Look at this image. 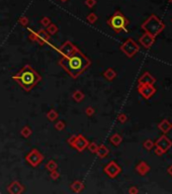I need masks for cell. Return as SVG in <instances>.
<instances>
[{
	"mask_svg": "<svg viewBox=\"0 0 172 194\" xmlns=\"http://www.w3.org/2000/svg\"><path fill=\"white\" fill-rule=\"evenodd\" d=\"M59 65L68 73L70 77L77 78L91 65V61L82 52L77 50L73 55L61 58Z\"/></svg>",
	"mask_w": 172,
	"mask_h": 194,
	"instance_id": "obj_1",
	"label": "cell"
},
{
	"mask_svg": "<svg viewBox=\"0 0 172 194\" xmlns=\"http://www.w3.org/2000/svg\"><path fill=\"white\" fill-rule=\"evenodd\" d=\"M12 79L27 92H30L36 85L42 81V76L30 65H24Z\"/></svg>",
	"mask_w": 172,
	"mask_h": 194,
	"instance_id": "obj_2",
	"label": "cell"
},
{
	"mask_svg": "<svg viewBox=\"0 0 172 194\" xmlns=\"http://www.w3.org/2000/svg\"><path fill=\"white\" fill-rule=\"evenodd\" d=\"M107 24L108 27L112 28V30H114L117 34H119L122 30L124 32H128V27L129 24V19L126 16L122 14L121 11H115L114 15H112L107 19Z\"/></svg>",
	"mask_w": 172,
	"mask_h": 194,
	"instance_id": "obj_3",
	"label": "cell"
},
{
	"mask_svg": "<svg viewBox=\"0 0 172 194\" xmlns=\"http://www.w3.org/2000/svg\"><path fill=\"white\" fill-rule=\"evenodd\" d=\"M164 27H165L164 23L155 14H152L142 24V28L145 30V32L152 34L155 37L159 34H161V32L164 29Z\"/></svg>",
	"mask_w": 172,
	"mask_h": 194,
	"instance_id": "obj_4",
	"label": "cell"
},
{
	"mask_svg": "<svg viewBox=\"0 0 172 194\" xmlns=\"http://www.w3.org/2000/svg\"><path fill=\"white\" fill-rule=\"evenodd\" d=\"M121 51L128 58H133L140 51V47H139V45L133 39H128L121 46Z\"/></svg>",
	"mask_w": 172,
	"mask_h": 194,
	"instance_id": "obj_5",
	"label": "cell"
},
{
	"mask_svg": "<svg viewBox=\"0 0 172 194\" xmlns=\"http://www.w3.org/2000/svg\"><path fill=\"white\" fill-rule=\"evenodd\" d=\"M44 159H45L44 155H42V153H40L37 149H32V150L25 156L27 162L34 168L39 166V165L44 161Z\"/></svg>",
	"mask_w": 172,
	"mask_h": 194,
	"instance_id": "obj_6",
	"label": "cell"
},
{
	"mask_svg": "<svg viewBox=\"0 0 172 194\" xmlns=\"http://www.w3.org/2000/svg\"><path fill=\"white\" fill-rule=\"evenodd\" d=\"M103 171L109 178H115L122 172V168L114 161H110L107 166L103 168Z\"/></svg>",
	"mask_w": 172,
	"mask_h": 194,
	"instance_id": "obj_7",
	"label": "cell"
},
{
	"mask_svg": "<svg viewBox=\"0 0 172 194\" xmlns=\"http://www.w3.org/2000/svg\"><path fill=\"white\" fill-rule=\"evenodd\" d=\"M77 50H79V49L77 48L76 46H74L71 42L67 41V42H65L60 48L57 49V52L59 54H61L63 57H69L73 55Z\"/></svg>",
	"mask_w": 172,
	"mask_h": 194,
	"instance_id": "obj_8",
	"label": "cell"
},
{
	"mask_svg": "<svg viewBox=\"0 0 172 194\" xmlns=\"http://www.w3.org/2000/svg\"><path fill=\"white\" fill-rule=\"evenodd\" d=\"M89 142L87 141V139L84 136H82L81 134H77L76 138H75V141L73 142L72 144V148H74L75 150H77L78 152H83L85 149H87V146H88Z\"/></svg>",
	"mask_w": 172,
	"mask_h": 194,
	"instance_id": "obj_9",
	"label": "cell"
},
{
	"mask_svg": "<svg viewBox=\"0 0 172 194\" xmlns=\"http://www.w3.org/2000/svg\"><path fill=\"white\" fill-rule=\"evenodd\" d=\"M138 91L145 99H149L156 92V88L153 85H138Z\"/></svg>",
	"mask_w": 172,
	"mask_h": 194,
	"instance_id": "obj_10",
	"label": "cell"
},
{
	"mask_svg": "<svg viewBox=\"0 0 172 194\" xmlns=\"http://www.w3.org/2000/svg\"><path fill=\"white\" fill-rule=\"evenodd\" d=\"M154 144H155V147H158V148L162 149L164 152H167V151L172 147V142L165 136V134H163V136L160 137Z\"/></svg>",
	"mask_w": 172,
	"mask_h": 194,
	"instance_id": "obj_11",
	"label": "cell"
},
{
	"mask_svg": "<svg viewBox=\"0 0 172 194\" xmlns=\"http://www.w3.org/2000/svg\"><path fill=\"white\" fill-rule=\"evenodd\" d=\"M139 42H140V44L142 45L145 49H150L155 42V37H153L152 34L146 32V34H144L142 37H140Z\"/></svg>",
	"mask_w": 172,
	"mask_h": 194,
	"instance_id": "obj_12",
	"label": "cell"
},
{
	"mask_svg": "<svg viewBox=\"0 0 172 194\" xmlns=\"http://www.w3.org/2000/svg\"><path fill=\"white\" fill-rule=\"evenodd\" d=\"M155 82H156V79L149 72H146L138 80V85H154Z\"/></svg>",
	"mask_w": 172,
	"mask_h": 194,
	"instance_id": "obj_13",
	"label": "cell"
},
{
	"mask_svg": "<svg viewBox=\"0 0 172 194\" xmlns=\"http://www.w3.org/2000/svg\"><path fill=\"white\" fill-rule=\"evenodd\" d=\"M23 190H24V186L18 181H13L7 188V191L10 194H19L23 192Z\"/></svg>",
	"mask_w": 172,
	"mask_h": 194,
	"instance_id": "obj_14",
	"label": "cell"
},
{
	"mask_svg": "<svg viewBox=\"0 0 172 194\" xmlns=\"http://www.w3.org/2000/svg\"><path fill=\"white\" fill-rule=\"evenodd\" d=\"M150 170H151L150 166L146 162H144V161H141V162L136 166V171L138 172L141 176H145V175H147L150 172Z\"/></svg>",
	"mask_w": 172,
	"mask_h": 194,
	"instance_id": "obj_15",
	"label": "cell"
},
{
	"mask_svg": "<svg viewBox=\"0 0 172 194\" xmlns=\"http://www.w3.org/2000/svg\"><path fill=\"white\" fill-rule=\"evenodd\" d=\"M36 32L37 37H39V39L41 40L42 46L46 44H50V34H48V32L46 29H40Z\"/></svg>",
	"mask_w": 172,
	"mask_h": 194,
	"instance_id": "obj_16",
	"label": "cell"
},
{
	"mask_svg": "<svg viewBox=\"0 0 172 194\" xmlns=\"http://www.w3.org/2000/svg\"><path fill=\"white\" fill-rule=\"evenodd\" d=\"M95 154L99 159H104V158H107L108 156V154H109V150H108V148L107 146L99 145Z\"/></svg>",
	"mask_w": 172,
	"mask_h": 194,
	"instance_id": "obj_17",
	"label": "cell"
},
{
	"mask_svg": "<svg viewBox=\"0 0 172 194\" xmlns=\"http://www.w3.org/2000/svg\"><path fill=\"white\" fill-rule=\"evenodd\" d=\"M158 129H160L163 134H167L172 129V124L168 121V119H163L159 124H158Z\"/></svg>",
	"mask_w": 172,
	"mask_h": 194,
	"instance_id": "obj_18",
	"label": "cell"
},
{
	"mask_svg": "<svg viewBox=\"0 0 172 194\" xmlns=\"http://www.w3.org/2000/svg\"><path fill=\"white\" fill-rule=\"evenodd\" d=\"M70 187H71L72 191H74V192H76V193H79L84 189V183L79 180H76L70 185Z\"/></svg>",
	"mask_w": 172,
	"mask_h": 194,
	"instance_id": "obj_19",
	"label": "cell"
},
{
	"mask_svg": "<svg viewBox=\"0 0 172 194\" xmlns=\"http://www.w3.org/2000/svg\"><path fill=\"white\" fill-rule=\"evenodd\" d=\"M103 77L105 78L108 81H112L115 77H117V72L112 69V68H108L107 70H105L103 72Z\"/></svg>",
	"mask_w": 172,
	"mask_h": 194,
	"instance_id": "obj_20",
	"label": "cell"
},
{
	"mask_svg": "<svg viewBox=\"0 0 172 194\" xmlns=\"http://www.w3.org/2000/svg\"><path fill=\"white\" fill-rule=\"evenodd\" d=\"M109 142H110V143H112L114 147H119V145H121L122 142V138L121 134H112V136L109 138Z\"/></svg>",
	"mask_w": 172,
	"mask_h": 194,
	"instance_id": "obj_21",
	"label": "cell"
},
{
	"mask_svg": "<svg viewBox=\"0 0 172 194\" xmlns=\"http://www.w3.org/2000/svg\"><path fill=\"white\" fill-rule=\"evenodd\" d=\"M27 30H29V32H30V34H29V39L30 40V41L34 42H37V44L41 45V46H42L41 40L39 39V37H37V32H34V30H32V29H30V28H27Z\"/></svg>",
	"mask_w": 172,
	"mask_h": 194,
	"instance_id": "obj_22",
	"label": "cell"
},
{
	"mask_svg": "<svg viewBox=\"0 0 172 194\" xmlns=\"http://www.w3.org/2000/svg\"><path fill=\"white\" fill-rule=\"evenodd\" d=\"M72 97H73V99L76 101V102H81V101H83L85 95H84V93L82 91L76 90V91H74V93L72 94Z\"/></svg>",
	"mask_w": 172,
	"mask_h": 194,
	"instance_id": "obj_23",
	"label": "cell"
},
{
	"mask_svg": "<svg viewBox=\"0 0 172 194\" xmlns=\"http://www.w3.org/2000/svg\"><path fill=\"white\" fill-rule=\"evenodd\" d=\"M45 168H46V169L48 170L49 172H52V171H54V170H57L58 169V164H57V162H56L55 160H50L46 164Z\"/></svg>",
	"mask_w": 172,
	"mask_h": 194,
	"instance_id": "obj_24",
	"label": "cell"
},
{
	"mask_svg": "<svg viewBox=\"0 0 172 194\" xmlns=\"http://www.w3.org/2000/svg\"><path fill=\"white\" fill-rule=\"evenodd\" d=\"M32 129H30L29 125L23 126L22 129V131H20V134H22L23 138H25V139L30 138V137L32 136Z\"/></svg>",
	"mask_w": 172,
	"mask_h": 194,
	"instance_id": "obj_25",
	"label": "cell"
},
{
	"mask_svg": "<svg viewBox=\"0 0 172 194\" xmlns=\"http://www.w3.org/2000/svg\"><path fill=\"white\" fill-rule=\"evenodd\" d=\"M58 117H59V114H58V112L55 109L49 110L48 113H47V118H48L50 121H55V120L57 119Z\"/></svg>",
	"mask_w": 172,
	"mask_h": 194,
	"instance_id": "obj_26",
	"label": "cell"
},
{
	"mask_svg": "<svg viewBox=\"0 0 172 194\" xmlns=\"http://www.w3.org/2000/svg\"><path fill=\"white\" fill-rule=\"evenodd\" d=\"M46 30L48 32V34H50V35H54V34H56L58 32L59 28H58L57 25L54 24V23H50V25H48V27H47Z\"/></svg>",
	"mask_w": 172,
	"mask_h": 194,
	"instance_id": "obj_27",
	"label": "cell"
},
{
	"mask_svg": "<svg viewBox=\"0 0 172 194\" xmlns=\"http://www.w3.org/2000/svg\"><path fill=\"white\" fill-rule=\"evenodd\" d=\"M143 147L144 148L146 149V150H148V151H151L152 150L153 148L155 147V144H154V142L152 141V139H146L145 142H144V144H143Z\"/></svg>",
	"mask_w": 172,
	"mask_h": 194,
	"instance_id": "obj_28",
	"label": "cell"
},
{
	"mask_svg": "<svg viewBox=\"0 0 172 194\" xmlns=\"http://www.w3.org/2000/svg\"><path fill=\"white\" fill-rule=\"evenodd\" d=\"M97 148H98V145L95 143V142H91V143L88 144V146H87V149L89 150V152L95 154L96 151H97Z\"/></svg>",
	"mask_w": 172,
	"mask_h": 194,
	"instance_id": "obj_29",
	"label": "cell"
},
{
	"mask_svg": "<svg viewBox=\"0 0 172 194\" xmlns=\"http://www.w3.org/2000/svg\"><path fill=\"white\" fill-rule=\"evenodd\" d=\"M65 126H66V124L63 120H58L55 124V129H57V131H63V129H65Z\"/></svg>",
	"mask_w": 172,
	"mask_h": 194,
	"instance_id": "obj_30",
	"label": "cell"
},
{
	"mask_svg": "<svg viewBox=\"0 0 172 194\" xmlns=\"http://www.w3.org/2000/svg\"><path fill=\"white\" fill-rule=\"evenodd\" d=\"M96 20H97V16H96L95 13H90V14H88V16H87V21H88V22L94 23Z\"/></svg>",
	"mask_w": 172,
	"mask_h": 194,
	"instance_id": "obj_31",
	"label": "cell"
},
{
	"mask_svg": "<svg viewBox=\"0 0 172 194\" xmlns=\"http://www.w3.org/2000/svg\"><path fill=\"white\" fill-rule=\"evenodd\" d=\"M117 120H119L121 124H125V122H127V120H128V116H127V114H125V113H121V114H119V116H117Z\"/></svg>",
	"mask_w": 172,
	"mask_h": 194,
	"instance_id": "obj_32",
	"label": "cell"
},
{
	"mask_svg": "<svg viewBox=\"0 0 172 194\" xmlns=\"http://www.w3.org/2000/svg\"><path fill=\"white\" fill-rule=\"evenodd\" d=\"M50 177L53 180H57V179L60 178V173H59L57 170H54V171H52L50 173Z\"/></svg>",
	"mask_w": 172,
	"mask_h": 194,
	"instance_id": "obj_33",
	"label": "cell"
},
{
	"mask_svg": "<svg viewBox=\"0 0 172 194\" xmlns=\"http://www.w3.org/2000/svg\"><path fill=\"white\" fill-rule=\"evenodd\" d=\"M94 112H95V110H94L93 107H91V106H88V107L85 109V114L87 116H92L94 114Z\"/></svg>",
	"mask_w": 172,
	"mask_h": 194,
	"instance_id": "obj_34",
	"label": "cell"
},
{
	"mask_svg": "<svg viewBox=\"0 0 172 194\" xmlns=\"http://www.w3.org/2000/svg\"><path fill=\"white\" fill-rule=\"evenodd\" d=\"M50 23H51V20H50V18L49 17H44L43 19L41 20V24L45 27H47L48 25H50Z\"/></svg>",
	"mask_w": 172,
	"mask_h": 194,
	"instance_id": "obj_35",
	"label": "cell"
},
{
	"mask_svg": "<svg viewBox=\"0 0 172 194\" xmlns=\"http://www.w3.org/2000/svg\"><path fill=\"white\" fill-rule=\"evenodd\" d=\"M19 23L22 27H27V24H29V19H27L25 16H22V17L19 18Z\"/></svg>",
	"mask_w": 172,
	"mask_h": 194,
	"instance_id": "obj_36",
	"label": "cell"
},
{
	"mask_svg": "<svg viewBox=\"0 0 172 194\" xmlns=\"http://www.w3.org/2000/svg\"><path fill=\"white\" fill-rule=\"evenodd\" d=\"M165 152L162 149H160V148H158V147H156V149H155V154H156L157 156H159V157H161L162 155H163Z\"/></svg>",
	"mask_w": 172,
	"mask_h": 194,
	"instance_id": "obj_37",
	"label": "cell"
},
{
	"mask_svg": "<svg viewBox=\"0 0 172 194\" xmlns=\"http://www.w3.org/2000/svg\"><path fill=\"white\" fill-rule=\"evenodd\" d=\"M129 193L137 194V193H139V190H138V188H137L136 186H132V187L129 189Z\"/></svg>",
	"mask_w": 172,
	"mask_h": 194,
	"instance_id": "obj_38",
	"label": "cell"
},
{
	"mask_svg": "<svg viewBox=\"0 0 172 194\" xmlns=\"http://www.w3.org/2000/svg\"><path fill=\"white\" fill-rule=\"evenodd\" d=\"M95 4V0H86V5L88 7H92Z\"/></svg>",
	"mask_w": 172,
	"mask_h": 194,
	"instance_id": "obj_39",
	"label": "cell"
},
{
	"mask_svg": "<svg viewBox=\"0 0 172 194\" xmlns=\"http://www.w3.org/2000/svg\"><path fill=\"white\" fill-rule=\"evenodd\" d=\"M75 138H76V136H74V134H73V136H71L70 137L69 139H68V141H67V143L69 144L70 146H72V144H73V142L75 141Z\"/></svg>",
	"mask_w": 172,
	"mask_h": 194,
	"instance_id": "obj_40",
	"label": "cell"
},
{
	"mask_svg": "<svg viewBox=\"0 0 172 194\" xmlns=\"http://www.w3.org/2000/svg\"><path fill=\"white\" fill-rule=\"evenodd\" d=\"M167 172H168V173H169V174H170V175H171V176H172V165H171V166H170V167H169V168H168V169H167Z\"/></svg>",
	"mask_w": 172,
	"mask_h": 194,
	"instance_id": "obj_41",
	"label": "cell"
},
{
	"mask_svg": "<svg viewBox=\"0 0 172 194\" xmlns=\"http://www.w3.org/2000/svg\"><path fill=\"white\" fill-rule=\"evenodd\" d=\"M62 1H63V2H64V1H66V0H62Z\"/></svg>",
	"mask_w": 172,
	"mask_h": 194,
	"instance_id": "obj_42",
	"label": "cell"
},
{
	"mask_svg": "<svg viewBox=\"0 0 172 194\" xmlns=\"http://www.w3.org/2000/svg\"><path fill=\"white\" fill-rule=\"evenodd\" d=\"M170 2H172V0H170Z\"/></svg>",
	"mask_w": 172,
	"mask_h": 194,
	"instance_id": "obj_43",
	"label": "cell"
},
{
	"mask_svg": "<svg viewBox=\"0 0 172 194\" xmlns=\"http://www.w3.org/2000/svg\"><path fill=\"white\" fill-rule=\"evenodd\" d=\"M171 21H172V20H171Z\"/></svg>",
	"mask_w": 172,
	"mask_h": 194,
	"instance_id": "obj_44",
	"label": "cell"
}]
</instances>
